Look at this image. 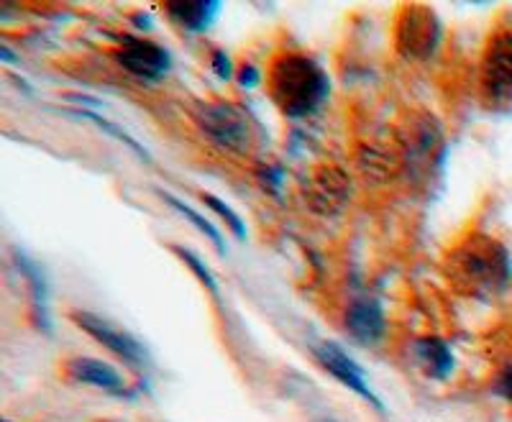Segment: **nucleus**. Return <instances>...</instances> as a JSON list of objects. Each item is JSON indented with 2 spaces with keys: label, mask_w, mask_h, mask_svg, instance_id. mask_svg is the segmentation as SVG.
Segmentation results:
<instances>
[{
  "label": "nucleus",
  "mask_w": 512,
  "mask_h": 422,
  "mask_svg": "<svg viewBox=\"0 0 512 422\" xmlns=\"http://www.w3.org/2000/svg\"><path fill=\"white\" fill-rule=\"evenodd\" d=\"M195 123L210 141L231 154H246L254 146V123L239 105L205 100L195 110Z\"/></svg>",
  "instance_id": "obj_4"
},
{
  "label": "nucleus",
  "mask_w": 512,
  "mask_h": 422,
  "mask_svg": "<svg viewBox=\"0 0 512 422\" xmlns=\"http://www.w3.org/2000/svg\"><path fill=\"white\" fill-rule=\"evenodd\" d=\"M495 392L500 394V397H505L507 402H510V405H512V364H507L505 369H502L500 374H497Z\"/></svg>",
  "instance_id": "obj_17"
},
{
  "label": "nucleus",
  "mask_w": 512,
  "mask_h": 422,
  "mask_svg": "<svg viewBox=\"0 0 512 422\" xmlns=\"http://www.w3.org/2000/svg\"><path fill=\"white\" fill-rule=\"evenodd\" d=\"M18 269L26 274L31 284V295H34V310L39 315V325H44V330H49V318H47V290H44V279H41L39 269H34V264L18 256Z\"/></svg>",
  "instance_id": "obj_13"
},
{
  "label": "nucleus",
  "mask_w": 512,
  "mask_h": 422,
  "mask_svg": "<svg viewBox=\"0 0 512 422\" xmlns=\"http://www.w3.org/2000/svg\"><path fill=\"white\" fill-rule=\"evenodd\" d=\"M346 328L359 343L374 346V343L382 341L384 330H387L382 307L374 300H356L346 310Z\"/></svg>",
  "instance_id": "obj_10"
},
{
  "label": "nucleus",
  "mask_w": 512,
  "mask_h": 422,
  "mask_svg": "<svg viewBox=\"0 0 512 422\" xmlns=\"http://www.w3.org/2000/svg\"><path fill=\"white\" fill-rule=\"evenodd\" d=\"M395 44L405 59L423 62L441 44V21L428 6H402L395 18Z\"/></svg>",
  "instance_id": "obj_5"
},
{
  "label": "nucleus",
  "mask_w": 512,
  "mask_h": 422,
  "mask_svg": "<svg viewBox=\"0 0 512 422\" xmlns=\"http://www.w3.org/2000/svg\"><path fill=\"white\" fill-rule=\"evenodd\" d=\"M267 93L285 116L305 118L326 103L331 80L313 57L303 52H285L269 67Z\"/></svg>",
  "instance_id": "obj_2"
},
{
  "label": "nucleus",
  "mask_w": 512,
  "mask_h": 422,
  "mask_svg": "<svg viewBox=\"0 0 512 422\" xmlns=\"http://www.w3.org/2000/svg\"><path fill=\"white\" fill-rule=\"evenodd\" d=\"M62 371L72 384L95 387L105 394H113V397L128 394V384L121 371L116 366L105 364V361L93 359V356H70L62 364Z\"/></svg>",
  "instance_id": "obj_9"
},
{
  "label": "nucleus",
  "mask_w": 512,
  "mask_h": 422,
  "mask_svg": "<svg viewBox=\"0 0 512 422\" xmlns=\"http://www.w3.org/2000/svg\"><path fill=\"white\" fill-rule=\"evenodd\" d=\"M479 87L489 110L512 113V21L489 34L479 64Z\"/></svg>",
  "instance_id": "obj_3"
},
{
  "label": "nucleus",
  "mask_w": 512,
  "mask_h": 422,
  "mask_svg": "<svg viewBox=\"0 0 512 422\" xmlns=\"http://www.w3.org/2000/svg\"><path fill=\"white\" fill-rule=\"evenodd\" d=\"M203 203L208 205V208H213V210H216V213L221 215L223 220H226V226L231 228V233H233V236L239 238V241H244V238H246L244 223H241V218H239V215L233 213V210L228 208V205L223 203V200H218L216 195H208V192H205V195H203Z\"/></svg>",
  "instance_id": "obj_15"
},
{
  "label": "nucleus",
  "mask_w": 512,
  "mask_h": 422,
  "mask_svg": "<svg viewBox=\"0 0 512 422\" xmlns=\"http://www.w3.org/2000/svg\"><path fill=\"white\" fill-rule=\"evenodd\" d=\"M313 356H315V361H318L320 369L326 371V374H331L338 384H344L349 392L359 394L364 402H369L372 407H377L379 412L384 410L382 402H379V397L372 392V387H369L364 369H361V366L351 359L344 348L336 346V343L323 341L313 348Z\"/></svg>",
  "instance_id": "obj_7"
},
{
  "label": "nucleus",
  "mask_w": 512,
  "mask_h": 422,
  "mask_svg": "<svg viewBox=\"0 0 512 422\" xmlns=\"http://www.w3.org/2000/svg\"><path fill=\"white\" fill-rule=\"evenodd\" d=\"M175 251H177V254H180V259L185 261L187 266H190V272H195V274H198V279H200V282H203L205 287H208V290L213 292V295H218V284H216V279H213V274H210L208 269H205V266H203V261H200L198 256L192 254V251H182L180 246H175Z\"/></svg>",
  "instance_id": "obj_16"
},
{
  "label": "nucleus",
  "mask_w": 512,
  "mask_h": 422,
  "mask_svg": "<svg viewBox=\"0 0 512 422\" xmlns=\"http://www.w3.org/2000/svg\"><path fill=\"white\" fill-rule=\"evenodd\" d=\"M221 3H210V0H198V3H167L164 13L169 21L185 31H203L216 21Z\"/></svg>",
  "instance_id": "obj_11"
},
{
  "label": "nucleus",
  "mask_w": 512,
  "mask_h": 422,
  "mask_svg": "<svg viewBox=\"0 0 512 422\" xmlns=\"http://www.w3.org/2000/svg\"><path fill=\"white\" fill-rule=\"evenodd\" d=\"M70 320L82 333H88L95 343H100L105 351L113 353L118 361H123V364L131 366L134 371H141L149 366V353H146V348L128 330L118 328L111 320L88 313V310H75V313H70Z\"/></svg>",
  "instance_id": "obj_6"
},
{
  "label": "nucleus",
  "mask_w": 512,
  "mask_h": 422,
  "mask_svg": "<svg viewBox=\"0 0 512 422\" xmlns=\"http://www.w3.org/2000/svg\"><path fill=\"white\" fill-rule=\"evenodd\" d=\"M118 64L144 82H157L172 67L169 52L149 39H123L118 47Z\"/></svg>",
  "instance_id": "obj_8"
},
{
  "label": "nucleus",
  "mask_w": 512,
  "mask_h": 422,
  "mask_svg": "<svg viewBox=\"0 0 512 422\" xmlns=\"http://www.w3.org/2000/svg\"><path fill=\"white\" fill-rule=\"evenodd\" d=\"M162 197H164V200H167L169 205H172V208L177 210V213L182 215V218L190 220L192 226L198 228V231L203 233L205 238H210V241H213V246H216L218 251H223V238H221V233H218V228H216V226H210L208 220H205L203 215L198 213V210H192L190 205H185V203H182V200H177V197H172V195H169V192H162Z\"/></svg>",
  "instance_id": "obj_14"
},
{
  "label": "nucleus",
  "mask_w": 512,
  "mask_h": 422,
  "mask_svg": "<svg viewBox=\"0 0 512 422\" xmlns=\"http://www.w3.org/2000/svg\"><path fill=\"white\" fill-rule=\"evenodd\" d=\"M446 272L464 295L495 297L510 284L512 259L500 241L474 233L448 254Z\"/></svg>",
  "instance_id": "obj_1"
},
{
  "label": "nucleus",
  "mask_w": 512,
  "mask_h": 422,
  "mask_svg": "<svg viewBox=\"0 0 512 422\" xmlns=\"http://www.w3.org/2000/svg\"><path fill=\"white\" fill-rule=\"evenodd\" d=\"M415 356H418L425 374L433 376V379H446V376H451V371H454V351H451L448 343L441 341V338H420V341L415 343Z\"/></svg>",
  "instance_id": "obj_12"
},
{
  "label": "nucleus",
  "mask_w": 512,
  "mask_h": 422,
  "mask_svg": "<svg viewBox=\"0 0 512 422\" xmlns=\"http://www.w3.org/2000/svg\"><path fill=\"white\" fill-rule=\"evenodd\" d=\"M318 422H336V420H328V417H326V420H318Z\"/></svg>",
  "instance_id": "obj_19"
},
{
  "label": "nucleus",
  "mask_w": 512,
  "mask_h": 422,
  "mask_svg": "<svg viewBox=\"0 0 512 422\" xmlns=\"http://www.w3.org/2000/svg\"><path fill=\"white\" fill-rule=\"evenodd\" d=\"M216 70H218V75L223 77V80H226V77H231V64H228V57L223 52H216Z\"/></svg>",
  "instance_id": "obj_18"
},
{
  "label": "nucleus",
  "mask_w": 512,
  "mask_h": 422,
  "mask_svg": "<svg viewBox=\"0 0 512 422\" xmlns=\"http://www.w3.org/2000/svg\"><path fill=\"white\" fill-rule=\"evenodd\" d=\"M3 422H11V420H3Z\"/></svg>",
  "instance_id": "obj_20"
}]
</instances>
